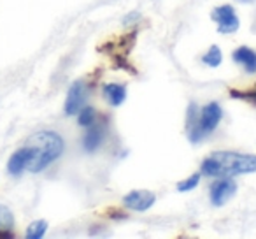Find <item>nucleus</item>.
I'll return each instance as SVG.
<instances>
[{"mask_svg":"<svg viewBox=\"0 0 256 239\" xmlns=\"http://www.w3.org/2000/svg\"><path fill=\"white\" fill-rule=\"evenodd\" d=\"M256 172V155L238 151H216L202 162V174L206 176H238Z\"/></svg>","mask_w":256,"mask_h":239,"instance_id":"nucleus-1","label":"nucleus"},{"mask_svg":"<svg viewBox=\"0 0 256 239\" xmlns=\"http://www.w3.org/2000/svg\"><path fill=\"white\" fill-rule=\"evenodd\" d=\"M28 146L34 148V158L28 165V172L37 174L48 169L54 160L62 157L65 150V141L60 134L53 132V130H40L36 132L28 141Z\"/></svg>","mask_w":256,"mask_h":239,"instance_id":"nucleus-2","label":"nucleus"},{"mask_svg":"<svg viewBox=\"0 0 256 239\" xmlns=\"http://www.w3.org/2000/svg\"><path fill=\"white\" fill-rule=\"evenodd\" d=\"M221 118H223V109L218 102H209L198 109L195 104H192L188 109V137L192 143H200L206 139L209 134H212L220 125Z\"/></svg>","mask_w":256,"mask_h":239,"instance_id":"nucleus-3","label":"nucleus"},{"mask_svg":"<svg viewBox=\"0 0 256 239\" xmlns=\"http://www.w3.org/2000/svg\"><path fill=\"white\" fill-rule=\"evenodd\" d=\"M90 88L84 81H76L70 85L67 92V99H65V114L68 116H76L82 107L86 106V100H88Z\"/></svg>","mask_w":256,"mask_h":239,"instance_id":"nucleus-4","label":"nucleus"},{"mask_svg":"<svg viewBox=\"0 0 256 239\" xmlns=\"http://www.w3.org/2000/svg\"><path fill=\"white\" fill-rule=\"evenodd\" d=\"M210 16H212L214 23H218V32L220 34H234L240 27L238 16L232 6H220V8L214 9Z\"/></svg>","mask_w":256,"mask_h":239,"instance_id":"nucleus-5","label":"nucleus"},{"mask_svg":"<svg viewBox=\"0 0 256 239\" xmlns=\"http://www.w3.org/2000/svg\"><path fill=\"white\" fill-rule=\"evenodd\" d=\"M154 202H156V195L151 190H132L123 197V206L137 213L148 211Z\"/></svg>","mask_w":256,"mask_h":239,"instance_id":"nucleus-6","label":"nucleus"},{"mask_svg":"<svg viewBox=\"0 0 256 239\" xmlns=\"http://www.w3.org/2000/svg\"><path fill=\"white\" fill-rule=\"evenodd\" d=\"M235 193H237V183L228 176H221V179H218L210 186V200H212L214 206H223Z\"/></svg>","mask_w":256,"mask_h":239,"instance_id":"nucleus-7","label":"nucleus"},{"mask_svg":"<svg viewBox=\"0 0 256 239\" xmlns=\"http://www.w3.org/2000/svg\"><path fill=\"white\" fill-rule=\"evenodd\" d=\"M34 158V148L25 144L23 148L16 150L14 153L11 155L8 162V172L12 176H20L23 174L25 171H28V165Z\"/></svg>","mask_w":256,"mask_h":239,"instance_id":"nucleus-8","label":"nucleus"},{"mask_svg":"<svg viewBox=\"0 0 256 239\" xmlns=\"http://www.w3.org/2000/svg\"><path fill=\"white\" fill-rule=\"evenodd\" d=\"M104 136H106V130H104L102 123H93V125L88 127V132L82 137V146H84V151L88 153H95L104 143Z\"/></svg>","mask_w":256,"mask_h":239,"instance_id":"nucleus-9","label":"nucleus"},{"mask_svg":"<svg viewBox=\"0 0 256 239\" xmlns=\"http://www.w3.org/2000/svg\"><path fill=\"white\" fill-rule=\"evenodd\" d=\"M104 99L110 104V106H121L126 100V86L120 85V83H106L102 88Z\"/></svg>","mask_w":256,"mask_h":239,"instance_id":"nucleus-10","label":"nucleus"},{"mask_svg":"<svg viewBox=\"0 0 256 239\" xmlns=\"http://www.w3.org/2000/svg\"><path fill=\"white\" fill-rule=\"evenodd\" d=\"M234 62H237L240 67H244L249 74H254L256 72V51H252L248 46H240L234 51Z\"/></svg>","mask_w":256,"mask_h":239,"instance_id":"nucleus-11","label":"nucleus"},{"mask_svg":"<svg viewBox=\"0 0 256 239\" xmlns=\"http://www.w3.org/2000/svg\"><path fill=\"white\" fill-rule=\"evenodd\" d=\"M12 228H14V214L8 206L0 204V235H12Z\"/></svg>","mask_w":256,"mask_h":239,"instance_id":"nucleus-12","label":"nucleus"},{"mask_svg":"<svg viewBox=\"0 0 256 239\" xmlns=\"http://www.w3.org/2000/svg\"><path fill=\"white\" fill-rule=\"evenodd\" d=\"M46 230H48V221L36 220L28 225V228H26V232H25V237L26 239H40V237H44Z\"/></svg>","mask_w":256,"mask_h":239,"instance_id":"nucleus-13","label":"nucleus"},{"mask_svg":"<svg viewBox=\"0 0 256 239\" xmlns=\"http://www.w3.org/2000/svg\"><path fill=\"white\" fill-rule=\"evenodd\" d=\"M202 62L207 67H220L221 62H223V53L218 46H210L209 51L202 57Z\"/></svg>","mask_w":256,"mask_h":239,"instance_id":"nucleus-14","label":"nucleus"},{"mask_svg":"<svg viewBox=\"0 0 256 239\" xmlns=\"http://www.w3.org/2000/svg\"><path fill=\"white\" fill-rule=\"evenodd\" d=\"M95 122H96V111L93 109L92 106H84L78 113V123L81 127H86V129H88V127L93 125Z\"/></svg>","mask_w":256,"mask_h":239,"instance_id":"nucleus-15","label":"nucleus"},{"mask_svg":"<svg viewBox=\"0 0 256 239\" xmlns=\"http://www.w3.org/2000/svg\"><path fill=\"white\" fill-rule=\"evenodd\" d=\"M230 95L234 97V99L246 100V102L256 106V88H251V90H232Z\"/></svg>","mask_w":256,"mask_h":239,"instance_id":"nucleus-16","label":"nucleus"},{"mask_svg":"<svg viewBox=\"0 0 256 239\" xmlns=\"http://www.w3.org/2000/svg\"><path fill=\"white\" fill-rule=\"evenodd\" d=\"M198 183H200V174H192L190 178L178 183V192H190V190L196 188Z\"/></svg>","mask_w":256,"mask_h":239,"instance_id":"nucleus-17","label":"nucleus"},{"mask_svg":"<svg viewBox=\"0 0 256 239\" xmlns=\"http://www.w3.org/2000/svg\"><path fill=\"white\" fill-rule=\"evenodd\" d=\"M139 16H140L139 13H134V15H128L126 18H124V22H123V23H124V25H128V23H130V22H132V23H134V22H137L136 18H139Z\"/></svg>","mask_w":256,"mask_h":239,"instance_id":"nucleus-18","label":"nucleus"},{"mask_svg":"<svg viewBox=\"0 0 256 239\" xmlns=\"http://www.w3.org/2000/svg\"><path fill=\"white\" fill-rule=\"evenodd\" d=\"M237 2H240V4H254L256 0H237Z\"/></svg>","mask_w":256,"mask_h":239,"instance_id":"nucleus-19","label":"nucleus"}]
</instances>
